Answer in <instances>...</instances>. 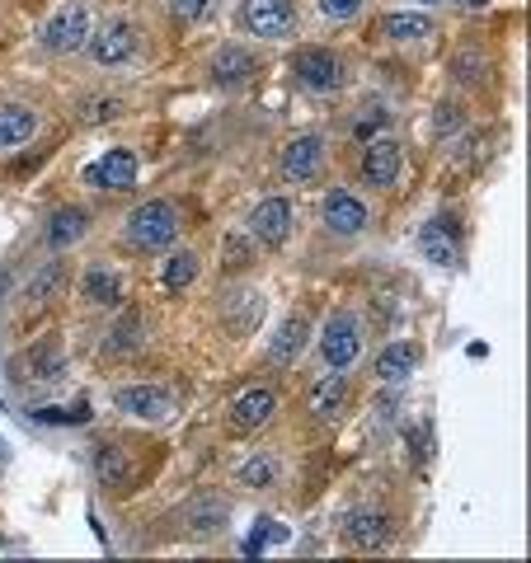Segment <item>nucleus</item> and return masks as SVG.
<instances>
[{
    "label": "nucleus",
    "instance_id": "1",
    "mask_svg": "<svg viewBox=\"0 0 531 563\" xmlns=\"http://www.w3.org/2000/svg\"><path fill=\"white\" fill-rule=\"evenodd\" d=\"M123 240L127 249H137V254H156V249H170L179 240V207L165 198H151L132 207L123 221Z\"/></svg>",
    "mask_w": 531,
    "mask_h": 563
},
{
    "label": "nucleus",
    "instance_id": "2",
    "mask_svg": "<svg viewBox=\"0 0 531 563\" xmlns=\"http://www.w3.org/2000/svg\"><path fill=\"white\" fill-rule=\"evenodd\" d=\"M362 352V324L358 315H348V310H334L320 329V357H325L329 371H348V366L358 362Z\"/></svg>",
    "mask_w": 531,
    "mask_h": 563
},
{
    "label": "nucleus",
    "instance_id": "3",
    "mask_svg": "<svg viewBox=\"0 0 531 563\" xmlns=\"http://www.w3.org/2000/svg\"><path fill=\"white\" fill-rule=\"evenodd\" d=\"M292 76L301 90L311 94H339L344 90V61L334 57L329 47H301L292 57Z\"/></svg>",
    "mask_w": 531,
    "mask_h": 563
},
{
    "label": "nucleus",
    "instance_id": "4",
    "mask_svg": "<svg viewBox=\"0 0 531 563\" xmlns=\"http://www.w3.org/2000/svg\"><path fill=\"white\" fill-rule=\"evenodd\" d=\"M240 24H245L254 38L282 43V38L297 33V5H292V0H245V5H240Z\"/></svg>",
    "mask_w": 531,
    "mask_h": 563
},
{
    "label": "nucleus",
    "instance_id": "5",
    "mask_svg": "<svg viewBox=\"0 0 531 563\" xmlns=\"http://www.w3.org/2000/svg\"><path fill=\"white\" fill-rule=\"evenodd\" d=\"M137 43H141L137 24H127V19H109L104 29H90L85 52H90L94 66H123V61L137 57Z\"/></svg>",
    "mask_w": 531,
    "mask_h": 563
},
{
    "label": "nucleus",
    "instance_id": "6",
    "mask_svg": "<svg viewBox=\"0 0 531 563\" xmlns=\"http://www.w3.org/2000/svg\"><path fill=\"white\" fill-rule=\"evenodd\" d=\"M113 404H118V413L137 418V423H170L174 409H179L165 385H123L113 395Z\"/></svg>",
    "mask_w": 531,
    "mask_h": 563
},
{
    "label": "nucleus",
    "instance_id": "7",
    "mask_svg": "<svg viewBox=\"0 0 531 563\" xmlns=\"http://www.w3.org/2000/svg\"><path fill=\"white\" fill-rule=\"evenodd\" d=\"M320 165H325V137L320 132H301L282 146V179L306 183L320 174Z\"/></svg>",
    "mask_w": 531,
    "mask_h": 563
},
{
    "label": "nucleus",
    "instance_id": "8",
    "mask_svg": "<svg viewBox=\"0 0 531 563\" xmlns=\"http://www.w3.org/2000/svg\"><path fill=\"white\" fill-rule=\"evenodd\" d=\"M273 413H278V395H273L268 385H254V390H245V395H235V404H231V432L250 437V432H259V427L273 423Z\"/></svg>",
    "mask_w": 531,
    "mask_h": 563
},
{
    "label": "nucleus",
    "instance_id": "9",
    "mask_svg": "<svg viewBox=\"0 0 531 563\" xmlns=\"http://www.w3.org/2000/svg\"><path fill=\"white\" fill-rule=\"evenodd\" d=\"M292 221H297L292 202L287 198H264L250 216V235L259 244H268V249H278V244H287V235H292Z\"/></svg>",
    "mask_w": 531,
    "mask_h": 563
},
{
    "label": "nucleus",
    "instance_id": "10",
    "mask_svg": "<svg viewBox=\"0 0 531 563\" xmlns=\"http://www.w3.org/2000/svg\"><path fill=\"white\" fill-rule=\"evenodd\" d=\"M85 179H90L94 188L127 193V188H137V155L123 151V146H113V151H104V160H94V165L85 169Z\"/></svg>",
    "mask_w": 531,
    "mask_h": 563
},
{
    "label": "nucleus",
    "instance_id": "11",
    "mask_svg": "<svg viewBox=\"0 0 531 563\" xmlns=\"http://www.w3.org/2000/svg\"><path fill=\"white\" fill-rule=\"evenodd\" d=\"M85 38H90V10H85V5H66V10H57L52 24L43 29V43L52 47V52H80Z\"/></svg>",
    "mask_w": 531,
    "mask_h": 563
},
{
    "label": "nucleus",
    "instance_id": "12",
    "mask_svg": "<svg viewBox=\"0 0 531 563\" xmlns=\"http://www.w3.org/2000/svg\"><path fill=\"white\" fill-rule=\"evenodd\" d=\"M358 179L367 188H391L400 179V146L395 141H367V151L358 160Z\"/></svg>",
    "mask_w": 531,
    "mask_h": 563
},
{
    "label": "nucleus",
    "instance_id": "13",
    "mask_svg": "<svg viewBox=\"0 0 531 563\" xmlns=\"http://www.w3.org/2000/svg\"><path fill=\"white\" fill-rule=\"evenodd\" d=\"M254 71H259V61H254V52H245V47H217V57H212V85H221V90H240V85H250Z\"/></svg>",
    "mask_w": 531,
    "mask_h": 563
},
{
    "label": "nucleus",
    "instance_id": "14",
    "mask_svg": "<svg viewBox=\"0 0 531 563\" xmlns=\"http://www.w3.org/2000/svg\"><path fill=\"white\" fill-rule=\"evenodd\" d=\"M344 535H348V545L353 549H376V545L391 540V517L376 512V507H358V512H348Z\"/></svg>",
    "mask_w": 531,
    "mask_h": 563
},
{
    "label": "nucleus",
    "instance_id": "15",
    "mask_svg": "<svg viewBox=\"0 0 531 563\" xmlns=\"http://www.w3.org/2000/svg\"><path fill=\"white\" fill-rule=\"evenodd\" d=\"M325 226L334 230V235H358V230H367V202L353 198V193H329L325 198Z\"/></svg>",
    "mask_w": 531,
    "mask_h": 563
},
{
    "label": "nucleus",
    "instance_id": "16",
    "mask_svg": "<svg viewBox=\"0 0 531 563\" xmlns=\"http://www.w3.org/2000/svg\"><path fill=\"white\" fill-rule=\"evenodd\" d=\"M80 301L85 305H99V310H113V305H123V282L113 268L104 263H90L85 277H80Z\"/></svg>",
    "mask_w": 531,
    "mask_h": 563
},
{
    "label": "nucleus",
    "instance_id": "17",
    "mask_svg": "<svg viewBox=\"0 0 531 563\" xmlns=\"http://www.w3.org/2000/svg\"><path fill=\"white\" fill-rule=\"evenodd\" d=\"M419 244H423V254H428V263H456V221L452 216H433L428 226L419 230Z\"/></svg>",
    "mask_w": 531,
    "mask_h": 563
},
{
    "label": "nucleus",
    "instance_id": "18",
    "mask_svg": "<svg viewBox=\"0 0 531 563\" xmlns=\"http://www.w3.org/2000/svg\"><path fill=\"white\" fill-rule=\"evenodd\" d=\"M85 230H90V216L80 212V207H57L52 221H47V244L62 254V249H71V244L85 240Z\"/></svg>",
    "mask_w": 531,
    "mask_h": 563
},
{
    "label": "nucleus",
    "instance_id": "19",
    "mask_svg": "<svg viewBox=\"0 0 531 563\" xmlns=\"http://www.w3.org/2000/svg\"><path fill=\"white\" fill-rule=\"evenodd\" d=\"M221 315L231 324V334H250L254 324L264 320V296L259 291H231L226 305H221Z\"/></svg>",
    "mask_w": 531,
    "mask_h": 563
},
{
    "label": "nucleus",
    "instance_id": "20",
    "mask_svg": "<svg viewBox=\"0 0 531 563\" xmlns=\"http://www.w3.org/2000/svg\"><path fill=\"white\" fill-rule=\"evenodd\" d=\"M226 517H231V507L221 503V498H193L184 507V526L193 535H221L226 531Z\"/></svg>",
    "mask_w": 531,
    "mask_h": 563
},
{
    "label": "nucleus",
    "instance_id": "21",
    "mask_svg": "<svg viewBox=\"0 0 531 563\" xmlns=\"http://www.w3.org/2000/svg\"><path fill=\"white\" fill-rule=\"evenodd\" d=\"M94 474L104 479V488L127 493V484H132V465H127L123 446H94Z\"/></svg>",
    "mask_w": 531,
    "mask_h": 563
},
{
    "label": "nucleus",
    "instance_id": "22",
    "mask_svg": "<svg viewBox=\"0 0 531 563\" xmlns=\"http://www.w3.org/2000/svg\"><path fill=\"white\" fill-rule=\"evenodd\" d=\"M33 127H38L33 108L5 104V108H0V151H10V146H24V141L33 137Z\"/></svg>",
    "mask_w": 531,
    "mask_h": 563
},
{
    "label": "nucleus",
    "instance_id": "23",
    "mask_svg": "<svg viewBox=\"0 0 531 563\" xmlns=\"http://www.w3.org/2000/svg\"><path fill=\"white\" fill-rule=\"evenodd\" d=\"M414 362H419V352L409 348V343H391V348H381V357H376V376L386 385H405Z\"/></svg>",
    "mask_w": 531,
    "mask_h": 563
},
{
    "label": "nucleus",
    "instance_id": "24",
    "mask_svg": "<svg viewBox=\"0 0 531 563\" xmlns=\"http://www.w3.org/2000/svg\"><path fill=\"white\" fill-rule=\"evenodd\" d=\"M306 320L301 315H292V320H282V329H278V338H273V348H268V357L278 366H287V362H297L301 357V348H306Z\"/></svg>",
    "mask_w": 531,
    "mask_h": 563
},
{
    "label": "nucleus",
    "instance_id": "25",
    "mask_svg": "<svg viewBox=\"0 0 531 563\" xmlns=\"http://www.w3.org/2000/svg\"><path fill=\"white\" fill-rule=\"evenodd\" d=\"M381 38H391V43H419V38H433V19L428 15H386L381 19Z\"/></svg>",
    "mask_w": 531,
    "mask_h": 563
},
{
    "label": "nucleus",
    "instance_id": "26",
    "mask_svg": "<svg viewBox=\"0 0 531 563\" xmlns=\"http://www.w3.org/2000/svg\"><path fill=\"white\" fill-rule=\"evenodd\" d=\"M344 399H348L344 376H325V381L311 390V413L315 418H334V413H344Z\"/></svg>",
    "mask_w": 531,
    "mask_h": 563
},
{
    "label": "nucleus",
    "instance_id": "27",
    "mask_svg": "<svg viewBox=\"0 0 531 563\" xmlns=\"http://www.w3.org/2000/svg\"><path fill=\"white\" fill-rule=\"evenodd\" d=\"M485 66H489L485 52L470 43V47H461V52L452 57V80H456V85H480V80H485Z\"/></svg>",
    "mask_w": 531,
    "mask_h": 563
},
{
    "label": "nucleus",
    "instance_id": "28",
    "mask_svg": "<svg viewBox=\"0 0 531 563\" xmlns=\"http://www.w3.org/2000/svg\"><path fill=\"white\" fill-rule=\"evenodd\" d=\"M193 277H198V254L193 249H179V254L165 259V291H184Z\"/></svg>",
    "mask_w": 531,
    "mask_h": 563
},
{
    "label": "nucleus",
    "instance_id": "29",
    "mask_svg": "<svg viewBox=\"0 0 531 563\" xmlns=\"http://www.w3.org/2000/svg\"><path fill=\"white\" fill-rule=\"evenodd\" d=\"M250 263H254V235H226V244H221V268L240 273Z\"/></svg>",
    "mask_w": 531,
    "mask_h": 563
},
{
    "label": "nucleus",
    "instance_id": "30",
    "mask_svg": "<svg viewBox=\"0 0 531 563\" xmlns=\"http://www.w3.org/2000/svg\"><path fill=\"white\" fill-rule=\"evenodd\" d=\"M141 343H146V329H141V315H127V320H118V329L109 334V343H104V352H137Z\"/></svg>",
    "mask_w": 531,
    "mask_h": 563
},
{
    "label": "nucleus",
    "instance_id": "31",
    "mask_svg": "<svg viewBox=\"0 0 531 563\" xmlns=\"http://www.w3.org/2000/svg\"><path fill=\"white\" fill-rule=\"evenodd\" d=\"M33 418H38V423H52V427H80V423H90V404H71V409L47 404V409H33Z\"/></svg>",
    "mask_w": 531,
    "mask_h": 563
},
{
    "label": "nucleus",
    "instance_id": "32",
    "mask_svg": "<svg viewBox=\"0 0 531 563\" xmlns=\"http://www.w3.org/2000/svg\"><path fill=\"white\" fill-rule=\"evenodd\" d=\"M29 371L38 376V381H62V376H66V352L38 348V352L29 357Z\"/></svg>",
    "mask_w": 531,
    "mask_h": 563
},
{
    "label": "nucleus",
    "instance_id": "33",
    "mask_svg": "<svg viewBox=\"0 0 531 563\" xmlns=\"http://www.w3.org/2000/svg\"><path fill=\"white\" fill-rule=\"evenodd\" d=\"M118 113H123V99H113V94H104V99H85V104H80V122H85V127L113 122Z\"/></svg>",
    "mask_w": 531,
    "mask_h": 563
},
{
    "label": "nucleus",
    "instance_id": "34",
    "mask_svg": "<svg viewBox=\"0 0 531 563\" xmlns=\"http://www.w3.org/2000/svg\"><path fill=\"white\" fill-rule=\"evenodd\" d=\"M273 540H287V526H278V521H268V517H264V521H259V526L250 531V540H245L240 549H245V554L254 559V554H264V549L273 545Z\"/></svg>",
    "mask_w": 531,
    "mask_h": 563
},
{
    "label": "nucleus",
    "instance_id": "35",
    "mask_svg": "<svg viewBox=\"0 0 531 563\" xmlns=\"http://www.w3.org/2000/svg\"><path fill=\"white\" fill-rule=\"evenodd\" d=\"M62 282H66V263H47L43 273L29 282V301H47V296L62 287Z\"/></svg>",
    "mask_w": 531,
    "mask_h": 563
},
{
    "label": "nucleus",
    "instance_id": "36",
    "mask_svg": "<svg viewBox=\"0 0 531 563\" xmlns=\"http://www.w3.org/2000/svg\"><path fill=\"white\" fill-rule=\"evenodd\" d=\"M240 484H245V488H268V484H273V460H268V456H250L245 465H240Z\"/></svg>",
    "mask_w": 531,
    "mask_h": 563
},
{
    "label": "nucleus",
    "instance_id": "37",
    "mask_svg": "<svg viewBox=\"0 0 531 563\" xmlns=\"http://www.w3.org/2000/svg\"><path fill=\"white\" fill-rule=\"evenodd\" d=\"M381 127H386V108L372 104V108H362V113H358V122H353V137L367 146V141H376V132H381Z\"/></svg>",
    "mask_w": 531,
    "mask_h": 563
},
{
    "label": "nucleus",
    "instance_id": "38",
    "mask_svg": "<svg viewBox=\"0 0 531 563\" xmlns=\"http://www.w3.org/2000/svg\"><path fill=\"white\" fill-rule=\"evenodd\" d=\"M165 10H170L179 24H193V19H203L212 10V0H165Z\"/></svg>",
    "mask_w": 531,
    "mask_h": 563
},
{
    "label": "nucleus",
    "instance_id": "39",
    "mask_svg": "<svg viewBox=\"0 0 531 563\" xmlns=\"http://www.w3.org/2000/svg\"><path fill=\"white\" fill-rule=\"evenodd\" d=\"M325 19H353L362 10V0H315Z\"/></svg>",
    "mask_w": 531,
    "mask_h": 563
},
{
    "label": "nucleus",
    "instance_id": "40",
    "mask_svg": "<svg viewBox=\"0 0 531 563\" xmlns=\"http://www.w3.org/2000/svg\"><path fill=\"white\" fill-rule=\"evenodd\" d=\"M461 127V108L456 104H442L438 108V132H456Z\"/></svg>",
    "mask_w": 531,
    "mask_h": 563
},
{
    "label": "nucleus",
    "instance_id": "41",
    "mask_svg": "<svg viewBox=\"0 0 531 563\" xmlns=\"http://www.w3.org/2000/svg\"><path fill=\"white\" fill-rule=\"evenodd\" d=\"M428 451H433V442H428V427H419V432H414V460H428Z\"/></svg>",
    "mask_w": 531,
    "mask_h": 563
},
{
    "label": "nucleus",
    "instance_id": "42",
    "mask_svg": "<svg viewBox=\"0 0 531 563\" xmlns=\"http://www.w3.org/2000/svg\"><path fill=\"white\" fill-rule=\"evenodd\" d=\"M456 5H461V10H485L489 0H456Z\"/></svg>",
    "mask_w": 531,
    "mask_h": 563
},
{
    "label": "nucleus",
    "instance_id": "43",
    "mask_svg": "<svg viewBox=\"0 0 531 563\" xmlns=\"http://www.w3.org/2000/svg\"><path fill=\"white\" fill-rule=\"evenodd\" d=\"M423 5H442V0H423Z\"/></svg>",
    "mask_w": 531,
    "mask_h": 563
},
{
    "label": "nucleus",
    "instance_id": "44",
    "mask_svg": "<svg viewBox=\"0 0 531 563\" xmlns=\"http://www.w3.org/2000/svg\"><path fill=\"white\" fill-rule=\"evenodd\" d=\"M0 456H5V442H0Z\"/></svg>",
    "mask_w": 531,
    "mask_h": 563
}]
</instances>
